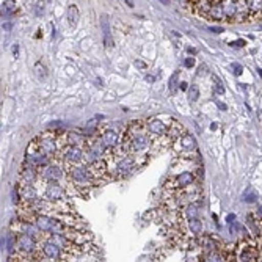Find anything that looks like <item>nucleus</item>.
I'll use <instances>...</instances> for the list:
<instances>
[{"mask_svg":"<svg viewBox=\"0 0 262 262\" xmlns=\"http://www.w3.org/2000/svg\"><path fill=\"white\" fill-rule=\"evenodd\" d=\"M154 135L148 130L146 123L134 120L127 124L124 134L121 135V143L113 148L115 156L120 157L124 154H151L152 156Z\"/></svg>","mask_w":262,"mask_h":262,"instance_id":"f257e3e1","label":"nucleus"},{"mask_svg":"<svg viewBox=\"0 0 262 262\" xmlns=\"http://www.w3.org/2000/svg\"><path fill=\"white\" fill-rule=\"evenodd\" d=\"M259 247L256 242V237L245 235L242 241L234 244V260H241V262H254L259 260Z\"/></svg>","mask_w":262,"mask_h":262,"instance_id":"f03ea898","label":"nucleus"},{"mask_svg":"<svg viewBox=\"0 0 262 262\" xmlns=\"http://www.w3.org/2000/svg\"><path fill=\"white\" fill-rule=\"evenodd\" d=\"M24 162H27L33 166H36V168H39V166L46 165V163H49L51 162V157L47 156L41 146H39V141H38V137H35L30 143H29V146L26 149V160Z\"/></svg>","mask_w":262,"mask_h":262,"instance_id":"7ed1b4c3","label":"nucleus"},{"mask_svg":"<svg viewBox=\"0 0 262 262\" xmlns=\"http://www.w3.org/2000/svg\"><path fill=\"white\" fill-rule=\"evenodd\" d=\"M196 182V174L195 171H182L176 176H171L166 179L165 185H163V190H165V193H168L171 195L173 192H176V190L179 188H184L190 184H193Z\"/></svg>","mask_w":262,"mask_h":262,"instance_id":"20e7f679","label":"nucleus"},{"mask_svg":"<svg viewBox=\"0 0 262 262\" xmlns=\"http://www.w3.org/2000/svg\"><path fill=\"white\" fill-rule=\"evenodd\" d=\"M44 184L42 198L47 201H61L69 196L66 185H63L60 181H41Z\"/></svg>","mask_w":262,"mask_h":262,"instance_id":"39448f33","label":"nucleus"},{"mask_svg":"<svg viewBox=\"0 0 262 262\" xmlns=\"http://www.w3.org/2000/svg\"><path fill=\"white\" fill-rule=\"evenodd\" d=\"M174 146V151L176 154H179V159H190L192 154L198 152V148H196V140L192 134H184L179 140H176L173 143Z\"/></svg>","mask_w":262,"mask_h":262,"instance_id":"423d86ee","label":"nucleus"},{"mask_svg":"<svg viewBox=\"0 0 262 262\" xmlns=\"http://www.w3.org/2000/svg\"><path fill=\"white\" fill-rule=\"evenodd\" d=\"M38 141H39V146L41 149L52 159L57 157L58 154V141H57V130H46L41 135H38Z\"/></svg>","mask_w":262,"mask_h":262,"instance_id":"0eeeda50","label":"nucleus"},{"mask_svg":"<svg viewBox=\"0 0 262 262\" xmlns=\"http://www.w3.org/2000/svg\"><path fill=\"white\" fill-rule=\"evenodd\" d=\"M39 248H41V254H42V260H69L68 256L64 254V251L54 242L42 239L39 242Z\"/></svg>","mask_w":262,"mask_h":262,"instance_id":"6e6552de","label":"nucleus"},{"mask_svg":"<svg viewBox=\"0 0 262 262\" xmlns=\"http://www.w3.org/2000/svg\"><path fill=\"white\" fill-rule=\"evenodd\" d=\"M57 159H61V160H64V162L74 163V165L83 163V162H85V148L68 145L66 148H63L61 151H58Z\"/></svg>","mask_w":262,"mask_h":262,"instance_id":"1a4fd4ad","label":"nucleus"},{"mask_svg":"<svg viewBox=\"0 0 262 262\" xmlns=\"http://www.w3.org/2000/svg\"><path fill=\"white\" fill-rule=\"evenodd\" d=\"M39 181V173L38 168L27 162H24L19 171V184H36Z\"/></svg>","mask_w":262,"mask_h":262,"instance_id":"9d476101","label":"nucleus"},{"mask_svg":"<svg viewBox=\"0 0 262 262\" xmlns=\"http://www.w3.org/2000/svg\"><path fill=\"white\" fill-rule=\"evenodd\" d=\"M145 123H146L148 130L154 137H166L168 135V123L162 121L160 118H148Z\"/></svg>","mask_w":262,"mask_h":262,"instance_id":"9b49d317","label":"nucleus"},{"mask_svg":"<svg viewBox=\"0 0 262 262\" xmlns=\"http://www.w3.org/2000/svg\"><path fill=\"white\" fill-rule=\"evenodd\" d=\"M101 140H102V143L105 145V148H108V149L116 148V146L121 143V137H120V134H118L115 129H107V130H104V132L101 134Z\"/></svg>","mask_w":262,"mask_h":262,"instance_id":"f8f14e48","label":"nucleus"},{"mask_svg":"<svg viewBox=\"0 0 262 262\" xmlns=\"http://www.w3.org/2000/svg\"><path fill=\"white\" fill-rule=\"evenodd\" d=\"M184 134H187V130H185V127L179 123V121H176V120H170V123H168V137L171 138V141L174 143L176 140H179Z\"/></svg>","mask_w":262,"mask_h":262,"instance_id":"ddd939ff","label":"nucleus"},{"mask_svg":"<svg viewBox=\"0 0 262 262\" xmlns=\"http://www.w3.org/2000/svg\"><path fill=\"white\" fill-rule=\"evenodd\" d=\"M223 13H225V22H234L235 20V0H220Z\"/></svg>","mask_w":262,"mask_h":262,"instance_id":"4468645a","label":"nucleus"},{"mask_svg":"<svg viewBox=\"0 0 262 262\" xmlns=\"http://www.w3.org/2000/svg\"><path fill=\"white\" fill-rule=\"evenodd\" d=\"M212 5H213V0H196V2L193 4V7H192V10H193L198 16L207 17V14H209Z\"/></svg>","mask_w":262,"mask_h":262,"instance_id":"2eb2a0df","label":"nucleus"},{"mask_svg":"<svg viewBox=\"0 0 262 262\" xmlns=\"http://www.w3.org/2000/svg\"><path fill=\"white\" fill-rule=\"evenodd\" d=\"M250 10V20L262 19V0H247Z\"/></svg>","mask_w":262,"mask_h":262,"instance_id":"dca6fc26","label":"nucleus"},{"mask_svg":"<svg viewBox=\"0 0 262 262\" xmlns=\"http://www.w3.org/2000/svg\"><path fill=\"white\" fill-rule=\"evenodd\" d=\"M185 229L188 234H192V235H201L203 234V223L198 217L190 219L185 222Z\"/></svg>","mask_w":262,"mask_h":262,"instance_id":"f3484780","label":"nucleus"},{"mask_svg":"<svg viewBox=\"0 0 262 262\" xmlns=\"http://www.w3.org/2000/svg\"><path fill=\"white\" fill-rule=\"evenodd\" d=\"M206 19L215 20V22L225 20V13H223V8H222V4L220 2H213V5H212V8H210V11H209V14H207Z\"/></svg>","mask_w":262,"mask_h":262,"instance_id":"a211bd4d","label":"nucleus"},{"mask_svg":"<svg viewBox=\"0 0 262 262\" xmlns=\"http://www.w3.org/2000/svg\"><path fill=\"white\" fill-rule=\"evenodd\" d=\"M101 26H102V32H104V46H107L110 49V47H113V38H112V30H110V24H108L107 16L101 17Z\"/></svg>","mask_w":262,"mask_h":262,"instance_id":"6ab92c4d","label":"nucleus"},{"mask_svg":"<svg viewBox=\"0 0 262 262\" xmlns=\"http://www.w3.org/2000/svg\"><path fill=\"white\" fill-rule=\"evenodd\" d=\"M66 19H68L71 27H76L77 26V22L80 19V11H79L77 5H69L68 7V10H66Z\"/></svg>","mask_w":262,"mask_h":262,"instance_id":"aec40b11","label":"nucleus"},{"mask_svg":"<svg viewBox=\"0 0 262 262\" xmlns=\"http://www.w3.org/2000/svg\"><path fill=\"white\" fill-rule=\"evenodd\" d=\"M16 2L14 0H5L2 4V16H13L16 13Z\"/></svg>","mask_w":262,"mask_h":262,"instance_id":"412c9836","label":"nucleus"},{"mask_svg":"<svg viewBox=\"0 0 262 262\" xmlns=\"http://www.w3.org/2000/svg\"><path fill=\"white\" fill-rule=\"evenodd\" d=\"M35 73H36V77H38L39 80H44V79L47 77V69H46V66H44L41 61H38V63L35 64Z\"/></svg>","mask_w":262,"mask_h":262,"instance_id":"4be33fe9","label":"nucleus"},{"mask_svg":"<svg viewBox=\"0 0 262 262\" xmlns=\"http://www.w3.org/2000/svg\"><path fill=\"white\" fill-rule=\"evenodd\" d=\"M200 98V88L196 85H192L188 88V101L190 102H196Z\"/></svg>","mask_w":262,"mask_h":262,"instance_id":"5701e85b","label":"nucleus"},{"mask_svg":"<svg viewBox=\"0 0 262 262\" xmlns=\"http://www.w3.org/2000/svg\"><path fill=\"white\" fill-rule=\"evenodd\" d=\"M213 91H215L217 94H223L225 93V88H223L222 80L219 77H213Z\"/></svg>","mask_w":262,"mask_h":262,"instance_id":"b1692460","label":"nucleus"},{"mask_svg":"<svg viewBox=\"0 0 262 262\" xmlns=\"http://www.w3.org/2000/svg\"><path fill=\"white\" fill-rule=\"evenodd\" d=\"M178 77H179V73L176 71V73L171 76V79H170V90H171V93H174L176 91V86H178Z\"/></svg>","mask_w":262,"mask_h":262,"instance_id":"393cba45","label":"nucleus"},{"mask_svg":"<svg viewBox=\"0 0 262 262\" xmlns=\"http://www.w3.org/2000/svg\"><path fill=\"white\" fill-rule=\"evenodd\" d=\"M193 64H195V58H192V57L185 58V61H184V66H185V68H192Z\"/></svg>","mask_w":262,"mask_h":262,"instance_id":"a878e982","label":"nucleus"},{"mask_svg":"<svg viewBox=\"0 0 262 262\" xmlns=\"http://www.w3.org/2000/svg\"><path fill=\"white\" fill-rule=\"evenodd\" d=\"M232 68L235 69V71H234V74H241V73H242V68H241L239 64H232Z\"/></svg>","mask_w":262,"mask_h":262,"instance_id":"bb28decb","label":"nucleus"},{"mask_svg":"<svg viewBox=\"0 0 262 262\" xmlns=\"http://www.w3.org/2000/svg\"><path fill=\"white\" fill-rule=\"evenodd\" d=\"M135 66L137 68H146V63L145 61H140V60H135Z\"/></svg>","mask_w":262,"mask_h":262,"instance_id":"cd10ccee","label":"nucleus"},{"mask_svg":"<svg viewBox=\"0 0 262 262\" xmlns=\"http://www.w3.org/2000/svg\"><path fill=\"white\" fill-rule=\"evenodd\" d=\"M17 51H19V47H17V44H14V47H13V54L17 57Z\"/></svg>","mask_w":262,"mask_h":262,"instance_id":"c85d7f7f","label":"nucleus"},{"mask_svg":"<svg viewBox=\"0 0 262 262\" xmlns=\"http://www.w3.org/2000/svg\"><path fill=\"white\" fill-rule=\"evenodd\" d=\"M181 88H182V90H187V83H185V82H182V85H181Z\"/></svg>","mask_w":262,"mask_h":262,"instance_id":"c756f323","label":"nucleus"}]
</instances>
